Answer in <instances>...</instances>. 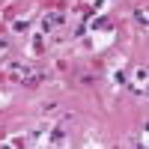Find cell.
<instances>
[{
    "instance_id": "cell-1",
    "label": "cell",
    "mask_w": 149,
    "mask_h": 149,
    "mask_svg": "<svg viewBox=\"0 0 149 149\" xmlns=\"http://www.w3.org/2000/svg\"><path fill=\"white\" fill-rule=\"evenodd\" d=\"M134 18H137V24H140V27H146V12H143V9H137V12H134Z\"/></svg>"
}]
</instances>
